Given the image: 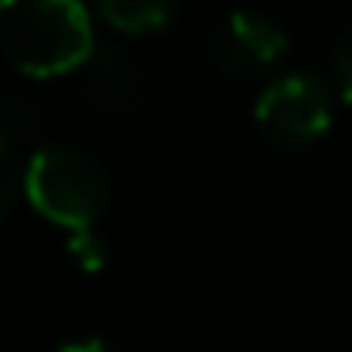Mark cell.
I'll return each mask as SVG.
<instances>
[{"instance_id": "cell-6", "label": "cell", "mask_w": 352, "mask_h": 352, "mask_svg": "<svg viewBox=\"0 0 352 352\" xmlns=\"http://www.w3.org/2000/svg\"><path fill=\"white\" fill-rule=\"evenodd\" d=\"M69 254L80 269H87V273H99V269L107 265V246H102V239L95 228L69 231Z\"/></svg>"}, {"instance_id": "cell-9", "label": "cell", "mask_w": 352, "mask_h": 352, "mask_svg": "<svg viewBox=\"0 0 352 352\" xmlns=\"http://www.w3.org/2000/svg\"><path fill=\"white\" fill-rule=\"evenodd\" d=\"M12 4H16V0H0V12H8Z\"/></svg>"}, {"instance_id": "cell-3", "label": "cell", "mask_w": 352, "mask_h": 352, "mask_svg": "<svg viewBox=\"0 0 352 352\" xmlns=\"http://www.w3.org/2000/svg\"><path fill=\"white\" fill-rule=\"evenodd\" d=\"M254 122L280 148L314 144L333 125L329 87L318 76H311V72L280 76L258 95V102H254Z\"/></svg>"}, {"instance_id": "cell-4", "label": "cell", "mask_w": 352, "mask_h": 352, "mask_svg": "<svg viewBox=\"0 0 352 352\" xmlns=\"http://www.w3.org/2000/svg\"><path fill=\"white\" fill-rule=\"evenodd\" d=\"M288 50L284 31L265 16H250V12H235L228 16L208 38V57L220 72L228 76H258L269 65H276Z\"/></svg>"}, {"instance_id": "cell-7", "label": "cell", "mask_w": 352, "mask_h": 352, "mask_svg": "<svg viewBox=\"0 0 352 352\" xmlns=\"http://www.w3.org/2000/svg\"><path fill=\"white\" fill-rule=\"evenodd\" d=\"M12 201H16V160H12L8 140L0 137V220L8 216Z\"/></svg>"}, {"instance_id": "cell-2", "label": "cell", "mask_w": 352, "mask_h": 352, "mask_svg": "<svg viewBox=\"0 0 352 352\" xmlns=\"http://www.w3.org/2000/svg\"><path fill=\"white\" fill-rule=\"evenodd\" d=\"M27 201L65 231L95 228L110 201L107 170L76 148H42L31 155L23 175Z\"/></svg>"}, {"instance_id": "cell-5", "label": "cell", "mask_w": 352, "mask_h": 352, "mask_svg": "<svg viewBox=\"0 0 352 352\" xmlns=\"http://www.w3.org/2000/svg\"><path fill=\"white\" fill-rule=\"evenodd\" d=\"M99 12L110 27L125 34H148L170 23L175 0H99Z\"/></svg>"}, {"instance_id": "cell-8", "label": "cell", "mask_w": 352, "mask_h": 352, "mask_svg": "<svg viewBox=\"0 0 352 352\" xmlns=\"http://www.w3.org/2000/svg\"><path fill=\"white\" fill-rule=\"evenodd\" d=\"M333 76H337V87H341L344 102H352V31H344L333 50Z\"/></svg>"}, {"instance_id": "cell-1", "label": "cell", "mask_w": 352, "mask_h": 352, "mask_svg": "<svg viewBox=\"0 0 352 352\" xmlns=\"http://www.w3.org/2000/svg\"><path fill=\"white\" fill-rule=\"evenodd\" d=\"M4 54L23 76L50 80L91 61L95 31L80 0H27L4 27Z\"/></svg>"}]
</instances>
